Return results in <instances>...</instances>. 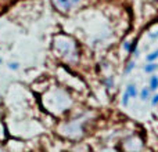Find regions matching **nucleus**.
<instances>
[{"label": "nucleus", "mask_w": 158, "mask_h": 152, "mask_svg": "<svg viewBox=\"0 0 158 152\" xmlns=\"http://www.w3.org/2000/svg\"><path fill=\"white\" fill-rule=\"evenodd\" d=\"M148 38H150L151 40H157L158 39V29L153 30V32H148Z\"/></svg>", "instance_id": "16"}, {"label": "nucleus", "mask_w": 158, "mask_h": 152, "mask_svg": "<svg viewBox=\"0 0 158 152\" xmlns=\"http://www.w3.org/2000/svg\"><path fill=\"white\" fill-rule=\"evenodd\" d=\"M143 71L148 75H154L158 71V64L157 62H147L144 66H143Z\"/></svg>", "instance_id": "8"}, {"label": "nucleus", "mask_w": 158, "mask_h": 152, "mask_svg": "<svg viewBox=\"0 0 158 152\" xmlns=\"http://www.w3.org/2000/svg\"><path fill=\"white\" fill-rule=\"evenodd\" d=\"M100 152H117V151H114V150H111V148H104V150H101Z\"/></svg>", "instance_id": "18"}, {"label": "nucleus", "mask_w": 158, "mask_h": 152, "mask_svg": "<svg viewBox=\"0 0 158 152\" xmlns=\"http://www.w3.org/2000/svg\"><path fill=\"white\" fill-rule=\"evenodd\" d=\"M150 102H151V105H153V106H158V93H157V94H154L153 97H151Z\"/></svg>", "instance_id": "17"}, {"label": "nucleus", "mask_w": 158, "mask_h": 152, "mask_svg": "<svg viewBox=\"0 0 158 152\" xmlns=\"http://www.w3.org/2000/svg\"><path fill=\"white\" fill-rule=\"evenodd\" d=\"M86 122L87 119L85 116L71 119L60 126V133L71 140H78L83 137L85 130H86Z\"/></svg>", "instance_id": "3"}, {"label": "nucleus", "mask_w": 158, "mask_h": 152, "mask_svg": "<svg viewBox=\"0 0 158 152\" xmlns=\"http://www.w3.org/2000/svg\"><path fill=\"white\" fill-rule=\"evenodd\" d=\"M125 93L131 97V100L132 98L139 97V90H137V86L135 83H129L128 86H126V89H125Z\"/></svg>", "instance_id": "7"}, {"label": "nucleus", "mask_w": 158, "mask_h": 152, "mask_svg": "<svg viewBox=\"0 0 158 152\" xmlns=\"http://www.w3.org/2000/svg\"><path fill=\"white\" fill-rule=\"evenodd\" d=\"M0 152H7V151H6L4 148H2V147H0Z\"/></svg>", "instance_id": "19"}, {"label": "nucleus", "mask_w": 158, "mask_h": 152, "mask_svg": "<svg viewBox=\"0 0 158 152\" xmlns=\"http://www.w3.org/2000/svg\"><path fill=\"white\" fill-rule=\"evenodd\" d=\"M129 101H131V97H129V95L126 94L125 91H123L122 98H121V104H122L123 106H128V105H129Z\"/></svg>", "instance_id": "14"}, {"label": "nucleus", "mask_w": 158, "mask_h": 152, "mask_svg": "<svg viewBox=\"0 0 158 152\" xmlns=\"http://www.w3.org/2000/svg\"><path fill=\"white\" fill-rule=\"evenodd\" d=\"M126 152H140L143 150V141L139 136H129L122 144Z\"/></svg>", "instance_id": "4"}, {"label": "nucleus", "mask_w": 158, "mask_h": 152, "mask_svg": "<svg viewBox=\"0 0 158 152\" xmlns=\"http://www.w3.org/2000/svg\"><path fill=\"white\" fill-rule=\"evenodd\" d=\"M8 69H10V71H18L19 69V64L18 62H15V61H14V62H8Z\"/></svg>", "instance_id": "15"}, {"label": "nucleus", "mask_w": 158, "mask_h": 152, "mask_svg": "<svg viewBox=\"0 0 158 152\" xmlns=\"http://www.w3.org/2000/svg\"><path fill=\"white\" fill-rule=\"evenodd\" d=\"M151 93H153V91L148 89V86H147V87H143V89L139 91V98H140V101H143V102H147V101H150L151 97H153V94H151Z\"/></svg>", "instance_id": "6"}, {"label": "nucleus", "mask_w": 158, "mask_h": 152, "mask_svg": "<svg viewBox=\"0 0 158 152\" xmlns=\"http://www.w3.org/2000/svg\"><path fill=\"white\" fill-rule=\"evenodd\" d=\"M157 60H158V49L153 50L151 53H148V54L146 55V61H147V62H157Z\"/></svg>", "instance_id": "11"}, {"label": "nucleus", "mask_w": 158, "mask_h": 152, "mask_svg": "<svg viewBox=\"0 0 158 152\" xmlns=\"http://www.w3.org/2000/svg\"><path fill=\"white\" fill-rule=\"evenodd\" d=\"M72 100L69 94L63 89L53 87L50 91L44 94V105H47L50 112L54 114H63L71 106Z\"/></svg>", "instance_id": "2"}, {"label": "nucleus", "mask_w": 158, "mask_h": 152, "mask_svg": "<svg viewBox=\"0 0 158 152\" xmlns=\"http://www.w3.org/2000/svg\"><path fill=\"white\" fill-rule=\"evenodd\" d=\"M114 84H115V82H114V78H112V76H108V78L104 79V86H106L108 90L114 89Z\"/></svg>", "instance_id": "13"}, {"label": "nucleus", "mask_w": 158, "mask_h": 152, "mask_svg": "<svg viewBox=\"0 0 158 152\" xmlns=\"http://www.w3.org/2000/svg\"><path fill=\"white\" fill-rule=\"evenodd\" d=\"M148 89L151 91H157L158 90V75H151L150 79H148Z\"/></svg>", "instance_id": "9"}, {"label": "nucleus", "mask_w": 158, "mask_h": 152, "mask_svg": "<svg viewBox=\"0 0 158 152\" xmlns=\"http://www.w3.org/2000/svg\"><path fill=\"white\" fill-rule=\"evenodd\" d=\"M82 0H53V4L57 10L63 11V13H67V11L75 8L77 6L81 3Z\"/></svg>", "instance_id": "5"}, {"label": "nucleus", "mask_w": 158, "mask_h": 152, "mask_svg": "<svg viewBox=\"0 0 158 152\" xmlns=\"http://www.w3.org/2000/svg\"><path fill=\"white\" fill-rule=\"evenodd\" d=\"M135 43H136V42H133V43H132V42H129V40H125V42L122 43L123 51H125V53H132V49H133Z\"/></svg>", "instance_id": "12"}, {"label": "nucleus", "mask_w": 158, "mask_h": 152, "mask_svg": "<svg viewBox=\"0 0 158 152\" xmlns=\"http://www.w3.org/2000/svg\"><path fill=\"white\" fill-rule=\"evenodd\" d=\"M136 65H137V64H136V60H135V58H133V60H131V61H129V62L125 65V68H123V75H131L132 72L136 69Z\"/></svg>", "instance_id": "10"}, {"label": "nucleus", "mask_w": 158, "mask_h": 152, "mask_svg": "<svg viewBox=\"0 0 158 152\" xmlns=\"http://www.w3.org/2000/svg\"><path fill=\"white\" fill-rule=\"evenodd\" d=\"M54 51L61 60L68 64H75L79 60V49L78 44L71 36L68 35H57L54 38Z\"/></svg>", "instance_id": "1"}]
</instances>
